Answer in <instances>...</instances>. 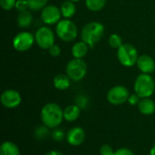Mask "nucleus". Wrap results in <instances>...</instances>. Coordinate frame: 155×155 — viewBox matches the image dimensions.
I'll use <instances>...</instances> for the list:
<instances>
[{
  "instance_id": "1",
  "label": "nucleus",
  "mask_w": 155,
  "mask_h": 155,
  "mask_svg": "<svg viewBox=\"0 0 155 155\" xmlns=\"http://www.w3.org/2000/svg\"><path fill=\"white\" fill-rule=\"evenodd\" d=\"M41 120L47 128L58 127L64 120V110L55 103H48L41 110Z\"/></svg>"
},
{
  "instance_id": "2",
  "label": "nucleus",
  "mask_w": 155,
  "mask_h": 155,
  "mask_svg": "<svg viewBox=\"0 0 155 155\" xmlns=\"http://www.w3.org/2000/svg\"><path fill=\"white\" fill-rule=\"evenodd\" d=\"M104 26L102 23L92 21L85 24L81 30V39L86 43L90 48H93L104 36Z\"/></svg>"
},
{
  "instance_id": "3",
  "label": "nucleus",
  "mask_w": 155,
  "mask_h": 155,
  "mask_svg": "<svg viewBox=\"0 0 155 155\" xmlns=\"http://www.w3.org/2000/svg\"><path fill=\"white\" fill-rule=\"evenodd\" d=\"M134 93L140 98H149L155 91V82L151 74H141L134 81Z\"/></svg>"
},
{
  "instance_id": "4",
  "label": "nucleus",
  "mask_w": 155,
  "mask_h": 155,
  "mask_svg": "<svg viewBox=\"0 0 155 155\" xmlns=\"http://www.w3.org/2000/svg\"><path fill=\"white\" fill-rule=\"evenodd\" d=\"M55 33L62 41L72 42L77 37L78 29L76 25L70 19H63L56 25Z\"/></svg>"
},
{
  "instance_id": "5",
  "label": "nucleus",
  "mask_w": 155,
  "mask_h": 155,
  "mask_svg": "<svg viewBox=\"0 0 155 155\" xmlns=\"http://www.w3.org/2000/svg\"><path fill=\"white\" fill-rule=\"evenodd\" d=\"M65 73L72 81L79 82L83 80L87 74V64L83 59L73 58L67 63Z\"/></svg>"
},
{
  "instance_id": "6",
  "label": "nucleus",
  "mask_w": 155,
  "mask_h": 155,
  "mask_svg": "<svg viewBox=\"0 0 155 155\" xmlns=\"http://www.w3.org/2000/svg\"><path fill=\"white\" fill-rule=\"evenodd\" d=\"M116 54L120 64L125 67L135 65L140 56L135 46L131 44H124L119 49H117Z\"/></svg>"
},
{
  "instance_id": "7",
  "label": "nucleus",
  "mask_w": 155,
  "mask_h": 155,
  "mask_svg": "<svg viewBox=\"0 0 155 155\" xmlns=\"http://www.w3.org/2000/svg\"><path fill=\"white\" fill-rule=\"evenodd\" d=\"M36 45L43 50H48L54 45L55 37L53 30L48 26H42L38 28L35 34Z\"/></svg>"
},
{
  "instance_id": "8",
  "label": "nucleus",
  "mask_w": 155,
  "mask_h": 155,
  "mask_svg": "<svg viewBox=\"0 0 155 155\" xmlns=\"http://www.w3.org/2000/svg\"><path fill=\"white\" fill-rule=\"evenodd\" d=\"M35 43V35L28 31H22L13 38V47L17 52H26Z\"/></svg>"
},
{
  "instance_id": "9",
  "label": "nucleus",
  "mask_w": 155,
  "mask_h": 155,
  "mask_svg": "<svg viewBox=\"0 0 155 155\" xmlns=\"http://www.w3.org/2000/svg\"><path fill=\"white\" fill-rule=\"evenodd\" d=\"M130 96L129 90L124 85H115L112 87L106 95L107 101L114 105H120L128 101Z\"/></svg>"
},
{
  "instance_id": "10",
  "label": "nucleus",
  "mask_w": 155,
  "mask_h": 155,
  "mask_svg": "<svg viewBox=\"0 0 155 155\" xmlns=\"http://www.w3.org/2000/svg\"><path fill=\"white\" fill-rule=\"evenodd\" d=\"M61 17L60 7L54 5H48L41 10V19L47 25H57L61 21Z\"/></svg>"
},
{
  "instance_id": "11",
  "label": "nucleus",
  "mask_w": 155,
  "mask_h": 155,
  "mask_svg": "<svg viewBox=\"0 0 155 155\" xmlns=\"http://www.w3.org/2000/svg\"><path fill=\"white\" fill-rule=\"evenodd\" d=\"M0 101L4 107L13 109L20 105L22 102V97L17 91L14 89H7L2 93Z\"/></svg>"
},
{
  "instance_id": "12",
  "label": "nucleus",
  "mask_w": 155,
  "mask_h": 155,
  "mask_svg": "<svg viewBox=\"0 0 155 155\" xmlns=\"http://www.w3.org/2000/svg\"><path fill=\"white\" fill-rule=\"evenodd\" d=\"M67 143L72 146H79L85 140V133L84 130L81 127L75 126L70 129L65 136Z\"/></svg>"
},
{
  "instance_id": "13",
  "label": "nucleus",
  "mask_w": 155,
  "mask_h": 155,
  "mask_svg": "<svg viewBox=\"0 0 155 155\" xmlns=\"http://www.w3.org/2000/svg\"><path fill=\"white\" fill-rule=\"evenodd\" d=\"M137 68L142 72V74H151L155 71V61L151 55L142 54L139 56L137 63Z\"/></svg>"
},
{
  "instance_id": "14",
  "label": "nucleus",
  "mask_w": 155,
  "mask_h": 155,
  "mask_svg": "<svg viewBox=\"0 0 155 155\" xmlns=\"http://www.w3.org/2000/svg\"><path fill=\"white\" fill-rule=\"evenodd\" d=\"M138 110L143 115H152L155 112V103L149 98H141L138 104Z\"/></svg>"
},
{
  "instance_id": "15",
  "label": "nucleus",
  "mask_w": 155,
  "mask_h": 155,
  "mask_svg": "<svg viewBox=\"0 0 155 155\" xmlns=\"http://www.w3.org/2000/svg\"><path fill=\"white\" fill-rule=\"evenodd\" d=\"M71 81L72 80L66 74H58L54 77L53 83H54V86L57 90L64 91L70 87Z\"/></svg>"
},
{
  "instance_id": "16",
  "label": "nucleus",
  "mask_w": 155,
  "mask_h": 155,
  "mask_svg": "<svg viewBox=\"0 0 155 155\" xmlns=\"http://www.w3.org/2000/svg\"><path fill=\"white\" fill-rule=\"evenodd\" d=\"M81 114V108L77 104H70L64 109V119L67 122L76 121Z\"/></svg>"
},
{
  "instance_id": "17",
  "label": "nucleus",
  "mask_w": 155,
  "mask_h": 155,
  "mask_svg": "<svg viewBox=\"0 0 155 155\" xmlns=\"http://www.w3.org/2000/svg\"><path fill=\"white\" fill-rule=\"evenodd\" d=\"M88 50H89V45L84 41H79V42H76L72 46L71 53L74 58L83 59L87 54Z\"/></svg>"
},
{
  "instance_id": "18",
  "label": "nucleus",
  "mask_w": 155,
  "mask_h": 155,
  "mask_svg": "<svg viewBox=\"0 0 155 155\" xmlns=\"http://www.w3.org/2000/svg\"><path fill=\"white\" fill-rule=\"evenodd\" d=\"M60 11L62 14V16L64 19H70L75 15L76 12V6L74 2L65 0L60 5Z\"/></svg>"
},
{
  "instance_id": "19",
  "label": "nucleus",
  "mask_w": 155,
  "mask_h": 155,
  "mask_svg": "<svg viewBox=\"0 0 155 155\" xmlns=\"http://www.w3.org/2000/svg\"><path fill=\"white\" fill-rule=\"evenodd\" d=\"M17 25L20 28H27L33 23V15L30 11L26 10L24 12H20L16 17Z\"/></svg>"
},
{
  "instance_id": "20",
  "label": "nucleus",
  "mask_w": 155,
  "mask_h": 155,
  "mask_svg": "<svg viewBox=\"0 0 155 155\" xmlns=\"http://www.w3.org/2000/svg\"><path fill=\"white\" fill-rule=\"evenodd\" d=\"M0 155H20V151L13 142L6 141L1 144Z\"/></svg>"
},
{
  "instance_id": "21",
  "label": "nucleus",
  "mask_w": 155,
  "mask_h": 155,
  "mask_svg": "<svg viewBox=\"0 0 155 155\" xmlns=\"http://www.w3.org/2000/svg\"><path fill=\"white\" fill-rule=\"evenodd\" d=\"M106 5V0H85L87 9L93 12L101 11Z\"/></svg>"
},
{
  "instance_id": "22",
  "label": "nucleus",
  "mask_w": 155,
  "mask_h": 155,
  "mask_svg": "<svg viewBox=\"0 0 155 155\" xmlns=\"http://www.w3.org/2000/svg\"><path fill=\"white\" fill-rule=\"evenodd\" d=\"M108 43H109V45L114 49H119L124 45L123 39L118 34H112L109 36Z\"/></svg>"
},
{
  "instance_id": "23",
  "label": "nucleus",
  "mask_w": 155,
  "mask_h": 155,
  "mask_svg": "<svg viewBox=\"0 0 155 155\" xmlns=\"http://www.w3.org/2000/svg\"><path fill=\"white\" fill-rule=\"evenodd\" d=\"M27 2H28L30 10L39 11L47 5L48 0H27Z\"/></svg>"
},
{
  "instance_id": "24",
  "label": "nucleus",
  "mask_w": 155,
  "mask_h": 155,
  "mask_svg": "<svg viewBox=\"0 0 155 155\" xmlns=\"http://www.w3.org/2000/svg\"><path fill=\"white\" fill-rule=\"evenodd\" d=\"M16 0H0L1 7L5 11H10L15 6Z\"/></svg>"
},
{
  "instance_id": "25",
  "label": "nucleus",
  "mask_w": 155,
  "mask_h": 155,
  "mask_svg": "<svg viewBox=\"0 0 155 155\" xmlns=\"http://www.w3.org/2000/svg\"><path fill=\"white\" fill-rule=\"evenodd\" d=\"M15 8L18 11V13L28 10V8H29V5H28L27 0H16V3H15Z\"/></svg>"
},
{
  "instance_id": "26",
  "label": "nucleus",
  "mask_w": 155,
  "mask_h": 155,
  "mask_svg": "<svg viewBox=\"0 0 155 155\" xmlns=\"http://www.w3.org/2000/svg\"><path fill=\"white\" fill-rule=\"evenodd\" d=\"M48 132H47V127L45 126V125H44V126H38L36 129H35V137H37V138H43V137H45V134H46Z\"/></svg>"
},
{
  "instance_id": "27",
  "label": "nucleus",
  "mask_w": 155,
  "mask_h": 155,
  "mask_svg": "<svg viewBox=\"0 0 155 155\" xmlns=\"http://www.w3.org/2000/svg\"><path fill=\"white\" fill-rule=\"evenodd\" d=\"M48 53H49V54H50L51 56H53V57H57V56H59V55L61 54V48H60L59 45H57L54 44L53 46H51V47L48 49Z\"/></svg>"
},
{
  "instance_id": "28",
  "label": "nucleus",
  "mask_w": 155,
  "mask_h": 155,
  "mask_svg": "<svg viewBox=\"0 0 155 155\" xmlns=\"http://www.w3.org/2000/svg\"><path fill=\"white\" fill-rule=\"evenodd\" d=\"M114 151L108 144L102 145L100 148V155H114Z\"/></svg>"
},
{
  "instance_id": "29",
  "label": "nucleus",
  "mask_w": 155,
  "mask_h": 155,
  "mask_svg": "<svg viewBox=\"0 0 155 155\" xmlns=\"http://www.w3.org/2000/svg\"><path fill=\"white\" fill-rule=\"evenodd\" d=\"M140 100H141V98L134 93V94H130V96H129V98H128V103L131 104V105H133V106H134V105H138V104H139V102H140Z\"/></svg>"
},
{
  "instance_id": "30",
  "label": "nucleus",
  "mask_w": 155,
  "mask_h": 155,
  "mask_svg": "<svg viewBox=\"0 0 155 155\" xmlns=\"http://www.w3.org/2000/svg\"><path fill=\"white\" fill-rule=\"evenodd\" d=\"M114 155H134V153H133L130 149L124 147V148H120V149L116 150V151L114 152Z\"/></svg>"
},
{
  "instance_id": "31",
  "label": "nucleus",
  "mask_w": 155,
  "mask_h": 155,
  "mask_svg": "<svg viewBox=\"0 0 155 155\" xmlns=\"http://www.w3.org/2000/svg\"><path fill=\"white\" fill-rule=\"evenodd\" d=\"M53 138L57 141V142H60L62 141L64 138V134L62 130L58 129V130H55L54 133H53Z\"/></svg>"
},
{
  "instance_id": "32",
  "label": "nucleus",
  "mask_w": 155,
  "mask_h": 155,
  "mask_svg": "<svg viewBox=\"0 0 155 155\" xmlns=\"http://www.w3.org/2000/svg\"><path fill=\"white\" fill-rule=\"evenodd\" d=\"M45 155H64V153H62L61 152L59 151H55V150H53V151H50L48 152Z\"/></svg>"
},
{
  "instance_id": "33",
  "label": "nucleus",
  "mask_w": 155,
  "mask_h": 155,
  "mask_svg": "<svg viewBox=\"0 0 155 155\" xmlns=\"http://www.w3.org/2000/svg\"><path fill=\"white\" fill-rule=\"evenodd\" d=\"M150 155H155V144L150 150Z\"/></svg>"
},
{
  "instance_id": "34",
  "label": "nucleus",
  "mask_w": 155,
  "mask_h": 155,
  "mask_svg": "<svg viewBox=\"0 0 155 155\" xmlns=\"http://www.w3.org/2000/svg\"><path fill=\"white\" fill-rule=\"evenodd\" d=\"M69 1H72V2H74L75 3V2H79L80 0H69Z\"/></svg>"
}]
</instances>
